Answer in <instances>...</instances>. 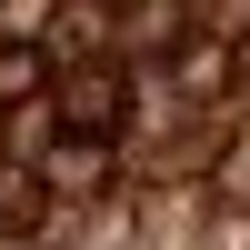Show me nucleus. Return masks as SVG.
Wrapping results in <instances>:
<instances>
[{
	"mask_svg": "<svg viewBox=\"0 0 250 250\" xmlns=\"http://www.w3.org/2000/svg\"><path fill=\"white\" fill-rule=\"evenodd\" d=\"M120 110H130V90H120V70H60V120L70 130H120Z\"/></svg>",
	"mask_w": 250,
	"mask_h": 250,
	"instance_id": "obj_1",
	"label": "nucleus"
},
{
	"mask_svg": "<svg viewBox=\"0 0 250 250\" xmlns=\"http://www.w3.org/2000/svg\"><path fill=\"white\" fill-rule=\"evenodd\" d=\"M40 20H50V0H0V40H10V50H30Z\"/></svg>",
	"mask_w": 250,
	"mask_h": 250,
	"instance_id": "obj_2",
	"label": "nucleus"
},
{
	"mask_svg": "<svg viewBox=\"0 0 250 250\" xmlns=\"http://www.w3.org/2000/svg\"><path fill=\"white\" fill-rule=\"evenodd\" d=\"M0 220H40V180L30 170H0Z\"/></svg>",
	"mask_w": 250,
	"mask_h": 250,
	"instance_id": "obj_3",
	"label": "nucleus"
},
{
	"mask_svg": "<svg viewBox=\"0 0 250 250\" xmlns=\"http://www.w3.org/2000/svg\"><path fill=\"white\" fill-rule=\"evenodd\" d=\"M240 60H250V30H240Z\"/></svg>",
	"mask_w": 250,
	"mask_h": 250,
	"instance_id": "obj_4",
	"label": "nucleus"
}]
</instances>
